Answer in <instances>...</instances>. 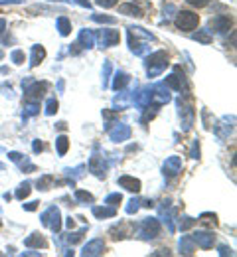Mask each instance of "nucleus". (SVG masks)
<instances>
[{"mask_svg":"<svg viewBox=\"0 0 237 257\" xmlns=\"http://www.w3.org/2000/svg\"><path fill=\"white\" fill-rule=\"evenodd\" d=\"M140 40L152 42L154 36L150 32H146V30H142V28H138V26H131V28H129V44H131V50L135 52L136 56H142V54L148 50V44H142Z\"/></svg>","mask_w":237,"mask_h":257,"instance_id":"1","label":"nucleus"},{"mask_svg":"<svg viewBox=\"0 0 237 257\" xmlns=\"http://www.w3.org/2000/svg\"><path fill=\"white\" fill-rule=\"evenodd\" d=\"M166 65H168V54L166 52L160 50V52L150 54V58L146 60V73H148V77L160 75L166 69Z\"/></svg>","mask_w":237,"mask_h":257,"instance_id":"2","label":"nucleus"},{"mask_svg":"<svg viewBox=\"0 0 237 257\" xmlns=\"http://www.w3.org/2000/svg\"><path fill=\"white\" fill-rule=\"evenodd\" d=\"M198 24H200V16L196 12H192V10H180L176 14V26H178V30L190 32V30L198 28Z\"/></svg>","mask_w":237,"mask_h":257,"instance_id":"3","label":"nucleus"},{"mask_svg":"<svg viewBox=\"0 0 237 257\" xmlns=\"http://www.w3.org/2000/svg\"><path fill=\"white\" fill-rule=\"evenodd\" d=\"M22 87H24L26 101H38V103L44 97V93L48 91V83H38V81H32V79H28L26 83L22 81Z\"/></svg>","mask_w":237,"mask_h":257,"instance_id":"4","label":"nucleus"},{"mask_svg":"<svg viewBox=\"0 0 237 257\" xmlns=\"http://www.w3.org/2000/svg\"><path fill=\"white\" fill-rule=\"evenodd\" d=\"M160 233V222L156 218H144L138 224V235L142 239H154Z\"/></svg>","mask_w":237,"mask_h":257,"instance_id":"5","label":"nucleus"},{"mask_svg":"<svg viewBox=\"0 0 237 257\" xmlns=\"http://www.w3.org/2000/svg\"><path fill=\"white\" fill-rule=\"evenodd\" d=\"M42 224L46 225V227H50L54 233H58L62 229V214H60V210L56 206H50L42 214Z\"/></svg>","mask_w":237,"mask_h":257,"instance_id":"6","label":"nucleus"},{"mask_svg":"<svg viewBox=\"0 0 237 257\" xmlns=\"http://www.w3.org/2000/svg\"><path fill=\"white\" fill-rule=\"evenodd\" d=\"M95 40H99V46L101 48H111V46H117L119 40H121V34L117 30H99L95 34Z\"/></svg>","mask_w":237,"mask_h":257,"instance_id":"7","label":"nucleus"},{"mask_svg":"<svg viewBox=\"0 0 237 257\" xmlns=\"http://www.w3.org/2000/svg\"><path fill=\"white\" fill-rule=\"evenodd\" d=\"M190 237H192V241H194L198 247H202V249H211L213 243H215V235H213L211 231H196V233H192Z\"/></svg>","mask_w":237,"mask_h":257,"instance_id":"8","label":"nucleus"},{"mask_svg":"<svg viewBox=\"0 0 237 257\" xmlns=\"http://www.w3.org/2000/svg\"><path fill=\"white\" fill-rule=\"evenodd\" d=\"M162 170H164V176H168V178H172V176H178L180 172H182V159L180 157H170V159H166L164 161V166H162Z\"/></svg>","mask_w":237,"mask_h":257,"instance_id":"9","label":"nucleus"},{"mask_svg":"<svg viewBox=\"0 0 237 257\" xmlns=\"http://www.w3.org/2000/svg\"><path fill=\"white\" fill-rule=\"evenodd\" d=\"M231 26H233V20L229 18V16H215L211 22H209V28H213L215 32H227V30H231Z\"/></svg>","mask_w":237,"mask_h":257,"instance_id":"10","label":"nucleus"},{"mask_svg":"<svg viewBox=\"0 0 237 257\" xmlns=\"http://www.w3.org/2000/svg\"><path fill=\"white\" fill-rule=\"evenodd\" d=\"M109 137H111L113 143L129 141V139H131V127H127V125H117L115 128L109 131Z\"/></svg>","mask_w":237,"mask_h":257,"instance_id":"11","label":"nucleus"},{"mask_svg":"<svg viewBox=\"0 0 237 257\" xmlns=\"http://www.w3.org/2000/svg\"><path fill=\"white\" fill-rule=\"evenodd\" d=\"M103 253H105V241H103V239H93V241H89V243L83 247V251H81V255H85V257L103 255Z\"/></svg>","mask_w":237,"mask_h":257,"instance_id":"12","label":"nucleus"},{"mask_svg":"<svg viewBox=\"0 0 237 257\" xmlns=\"http://www.w3.org/2000/svg\"><path fill=\"white\" fill-rule=\"evenodd\" d=\"M119 186H123L129 192H135V194L140 192V180L135 178V176H121L119 178Z\"/></svg>","mask_w":237,"mask_h":257,"instance_id":"13","label":"nucleus"},{"mask_svg":"<svg viewBox=\"0 0 237 257\" xmlns=\"http://www.w3.org/2000/svg\"><path fill=\"white\" fill-rule=\"evenodd\" d=\"M166 85L174 91H182V85H184V73L180 75V67L174 69V73L166 77Z\"/></svg>","mask_w":237,"mask_h":257,"instance_id":"14","label":"nucleus"},{"mask_svg":"<svg viewBox=\"0 0 237 257\" xmlns=\"http://www.w3.org/2000/svg\"><path fill=\"white\" fill-rule=\"evenodd\" d=\"M89 170L95 174V176H99V178H105V170H107V164L103 161V157H91V161H89Z\"/></svg>","mask_w":237,"mask_h":257,"instance_id":"15","label":"nucleus"},{"mask_svg":"<svg viewBox=\"0 0 237 257\" xmlns=\"http://www.w3.org/2000/svg\"><path fill=\"white\" fill-rule=\"evenodd\" d=\"M77 46H81L83 50H89L95 46V34L89 32V30H81L79 32V40H77Z\"/></svg>","mask_w":237,"mask_h":257,"instance_id":"16","label":"nucleus"},{"mask_svg":"<svg viewBox=\"0 0 237 257\" xmlns=\"http://www.w3.org/2000/svg\"><path fill=\"white\" fill-rule=\"evenodd\" d=\"M233 121H235L233 117H231V119H229V117H225V119L215 127V133H217L221 139H227V137L231 135V131H233Z\"/></svg>","mask_w":237,"mask_h":257,"instance_id":"17","label":"nucleus"},{"mask_svg":"<svg viewBox=\"0 0 237 257\" xmlns=\"http://www.w3.org/2000/svg\"><path fill=\"white\" fill-rule=\"evenodd\" d=\"M119 12H121V14H127V16H135V18H140V16H142V10L136 6L135 2L121 4V6H119Z\"/></svg>","mask_w":237,"mask_h":257,"instance_id":"18","label":"nucleus"},{"mask_svg":"<svg viewBox=\"0 0 237 257\" xmlns=\"http://www.w3.org/2000/svg\"><path fill=\"white\" fill-rule=\"evenodd\" d=\"M129 81H131V77H129L125 71H117V73H115V79H113V89H115V91H121V89L127 87Z\"/></svg>","mask_w":237,"mask_h":257,"instance_id":"19","label":"nucleus"},{"mask_svg":"<svg viewBox=\"0 0 237 257\" xmlns=\"http://www.w3.org/2000/svg\"><path fill=\"white\" fill-rule=\"evenodd\" d=\"M194 247H196V243L192 241L190 235H184V237L180 239V253H184V255H192V253H194Z\"/></svg>","mask_w":237,"mask_h":257,"instance_id":"20","label":"nucleus"},{"mask_svg":"<svg viewBox=\"0 0 237 257\" xmlns=\"http://www.w3.org/2000/svg\"><path fill=\"white\" fill-rule=\"evenodd\" d=\"M44 58H46V50H44L42 46H34V48H32V58H30V65H32V67H36V65L40 64L42 60H44Z\"/></svg>","mask_w":237,"mask_h":257,"instance_id":"21","label":"nucleus"},{"mask_svg":"<svg viewBox=\"0 0 237 257\" xmlns=\"http://www.w3.org/2000/svg\"><path fill=\"white\" fill-rule=\"evenodd\" d=\"M24 245L26 247H46V239L40 235V233H32V237H28L26 241H24Z\"/></svg>","mask_w":237,"mask_h":257,"instance_id":"22","label":"nucleus"},{"mask_svg":"<svg viewBox=\"0 0 237 257\" xmlns=\"http://www.w3.org/2000/svg\"><path fill=\"white\" fill-rule=\"evenodd\" d=\"M117 214V210L113 208V206H103V208H93V216H97V218H113Z\"/></svg>","mask_w":237,"mask_h":257,"instance_id":"23","label":"nucleus"},{"mask_svg":"<svg viewBox=\"0 0 237 257\" xmlns=\"http://www.w3.org/2000/svg\"><path fill=\"white\" fill-rule=\"evenodd\" d=\"M56 147H58L60 157H64L69 149V139L68 137H64V135H62V137H58V139H56Z\"/></svg>","mask_w":237,"mask_h":257,"instance_id":"24","label":"nucleus"},{"mask_svg":"<svg viewBox=\"0 0 237 257\" xmlns=\"http://www.w3.org/2000/svg\"><path fill=\"white\" fill-rule=\"evenodd\" d=\"M52 184H54V176L46 174V176H42V178L38 180V190H50Z\"/></svg>","mask_w":237,"mask_h":257,"instance_id":"25","label":"nucleus"},{"mask_svg":"<svg viewBox=\"0 0 237 257\" xmlns=\"http://www.w3.org/2000/svg\"><path fill=\"white\" fill-rule=\"evenodd\" d=\"M58 28H60V34H62V36H68V34L71 32V24H69V20L66 16L58 18Z\"/></svg>","mask_w":237,"mask_h":257,"instance_id":"26","label":"nucleus"},{"mask_svg":"<svg viewBox=\"0 0 237 257\" xmlns=\"http://www.w3.org/2000/svg\"><path fill=\"white\" fill-rule=\"evenodd\" d=\"M28 194H30V182H24V184H20V186H18V190H16V198H18V200H24Z\"/></svg>","mask_w":237,"mask_h":257,"instance_id":"27","label":"nucleus"},{"mask_svg":"<svg viewBox=\"0 0 237 257\" xmlns=\"http://www.w3.org/2000/svg\"><path fill=\"white\" fill-rule=\"evenodd\" d=\"M192 38H194V40H198V42H202V44H211V36H209V30H202V32L194 34Z\"/></svg>","mask_w":237,"mask_h":257,"instance_id":"28","label":"nucleus"},{"mask_svg":"<svg viewBox=\"0 0 237 257\" xmlns=\"http://www.w3.org/2000/svg\"><path fill=\"white\" fill-rule=\"evenodd\" d=\"M87 231V227H83V229H79V231H75V233H69L68 237V243H77V241H81V237H83V233Z\"/></svg>","mask_w":237,"mask_h":257,"instance_id":"29","label":"nucleus"},{"mask_svg":"<svg viewBox=\"0 0 237 257\" xmlns=\"http://www.w3.org/2000/svg\"><path fill=\"white\" fill-rule=\"evenodd\" d=\"M200 222H203V224H207V225H217V216L215 214H202L200 216Z\"/></svg>","mask_w":237,"mask_h":257,"instance_id":"30","label":"nucleus"},{"mask_svg":"<svg viewBox=\"0 0 237 257\" xmlns=\"http://www.w3.org/2000/svg\"><path fill=\"white\" fill-rule=\"evenodd\" d=\"M121 202H123V196H121L119 192L109 194V196H107V204H109V206H113V208H115V206H119Z\"/></svg>","mask_w":237,"mask_h":257,"instance_id":"31","label":"nucleus"},{"mask_svg":"<svg viewBox=\"0 0 237 257\" xmlns=\"http://www.w3.org/2000/svg\"><path fill=\"white\" fill-rule=\"evenodd\" d=\"M75 198H77L79 202H85V204L89 202V204H93V196H91V194H89V192H83V190H77V192H75Z\"/></svg>","mask_w":237,"mask_h":257,"instance_id":"32","label":"nucleus"},{"mask_svg":"<svg viewBox=\"0 0 237 257\" xmlns=\"http://www.w3.org/2000/svg\"><path fill=\"white\" fill-rule=\"evenodd\" d=\"M58 113V101L56 99H50L46 103V115H56Z\"/></svg>","mask_w":237,"mask_h":257,"instance_id":"33","label":"nucleus"},{"mask_svg":"<svg viewBox=\"0 0 237 257\" xmlns=\"http://www.w3.org/2000/svg\"><path fill=\"white\" fill-rule=\"evenodd\" d=\"M196 224H198V220H192V218H184V222L180 220V229H182V231H186V229L194 227Z\"/></svg>","mask_w":237,"mask_h":257,"instance_id":"34","label":"nucleus"},{"mask_svg":"<svg viewBox=\"0 0 237 257\" xmlns=\"http://www.w3.org/2000/svg\"><path fill=\"white\" fill-rule=\"evenodd\" d=\"M12 62L16 65L24 64V52H22V50H14V52H12Z\"/></svg>","mask_w":237,"mask_h":257,"instance_id":"35","label":"nucleus"},{"mask_svg":"<svg viewBox=\"0 0 237 257\" xmlns=\"http://www.w3.org/2000/svg\"><path fill=\"white\" fill-rule=\"evenodd\" d=\"M95 22H105V24H115V18L113 16H101V14H93L91 16Z\"/></svg>","mask_w":237,"mask_h":257,"instance_id":"36","label":"nucleus"},{"mask_svg":"<svg viewBox=\"0 0 237 257\" xmlns=\"http://www.w3.org/2000/svg\"><path fill=\"white\" fill-rule=\"evenodd\" d=\"M138 204H140V200H138V198H133V200L129 202V206H127V214H135L136 210L140 208Z\"/></svg>","mask_w":237,"mask_h":257,"instance_id":"37","label":"nucleus"},{"mask_svg":"<svg viewBox=\"0 0 237 257\" xmlns=\"http://www.w3.org/2000/svg\"><path fill=\"white\" fill-rule=\"evenodd\" d=\"M99 6H103V8H111V6H115L119 0H95Z\"/></svg>","mask_w":237,"mask_h":257,"instance_id":"38","label":"nucleus"},{"mask_svg":"<svg viewBox=\"0 0 237 257\" xmlns=\"http://www.w3.org/2000/svg\"><path fill=\"white\" fill-rule=\"evenodd\" d=\"M188 4H192V6H196V8H203V6L209 4V0H188Z\"/></svg>","mask_w":237,"mask_h":257,"instance_id":"39","label":"nucleus"},{"mask_svg":"<svg viewBox=\"0 0 237 257\" xmlns=\"http://www.w3.org/2000/svg\"><path fill=\"white\" fill-rule=\"evenodd\" d=\"M109 73H111V64L107 62V64H105V71H103V87H107V79H109L107 75H109Z\"/></svg>","mask_w":237,"mask_h":257,"instance_id":"40","label":"nucleus"},{"mask_svg":"<svg viewBox=\"0 0 237 257\" xmlns=\"http://www.w3.org/2000/svg\"><path fill=\"white\" fill-rule=\"evenodd\" d=\"M192 159H200V147H198V143H194V147H192Z\"/></svg>","mask_w":237,"mask_h":257,"instance_id":"41","label":"nucleus"},{"mask_svg":"<svg viewBox=\"0 0 237 257\" xmlns=\"http://www.w3.org/2000/svg\"><path fill=\"white\" fill-rule=\"evenodd\" d=\"M219 255H233V251H231L229 247H225V245H221V247H219Z\"/></svg>","mask_w":237,"mask_h":257,"instance_id":"42","label":"nucleus"},{"mask_svg":"<svg viewBox=\"0 0 237 257\" xmlns=\"http://www.w3.org/2000/svg\"><path fill=\"white\" fill-rule=\"evenodd\" d=\"M38 204H40V202H30V204H24V210H28V212H34L36 208H38Z\"/></svg>","mask_w":237,"mask_h":257,"instance_id":"43","label":"nucleus"},{"mask_svg":"<svg viewBox=\"0 0 237 257\" xmlns=\"http://www.w3.org/2000/svg\"><path fill=\"white\" fill-rule=\"evenodd\" d=\"M8 157H10V161H14V162H20V161H22V155H20V153H10Z\"/></svg>","mask_w":237,"mask_h":257,"instance_id":"44","label":"nucleus"},{"mask_svg":"<svg viewBox=\"0 0 237 257\" xmlns=\"http://www.w3.org/2000/svg\"><path fill=\"white\" fill-rule=\"evenodd\" d=\"M42 149H44V145H42L40 141H34V153H40Z\"/></svg>","mask_w":237,"mask_h":257,"instance_id":"45","label":"nucleus"},{"mask_svg":"<svg viewBox=\"0 0 237 257\" xmlns=\"http://www.w3.org/2000/svg\"><path fill=\"white\" fill-rule=\"evenodd\" d=\"M77 4H81V6H85V8H91V4H89V0H75Z\"/></svg>","mask_w":237,"mask_h":257,"instance_id":"46","label":"nucleus"},{"mask_svg":"<svg viewBox=\"0 0 237 257\" xmlns=\"http://www.w3.org/2000/svg\"><path fill=\"white\" fill-rule=\"evenodd\" d=\"M69 227V229H73V227H75V222H73V220H71V218H69L68 220V224H66Z\"/></svg>","mask_w":237,"mask_h":257,"instance_id":"47","label":"nucleus"},{"mask_svg":"<svg viewBox=\"0 0 237 257\" xmlns=\"http://www.w3.org/2000/svg\"><path fill=\"white\" fill-rule=\"evenodd\" d=\"M4 26H6V22H4L2 18H0V34H2V28H4Z\"/></svg>","mask_w":237,"mask_h":257,"instance_id":"48","label":"nucleus"},{"mask_svg":"<svg viewBox=\"0 0 237 257\" xmlns=\"http://www.w3.org/2000/svg\"><path fill=\"white\" fill-rule=\"evenodd\" d=\"M2 56H4V54H2V50H0V60H2Z\"/></svg>","mask_w":237,"mask_h":257,"instance_id":"49","label":"nucleus"},{"mask_svg":"<svg viewBox=\"0 0 237 257\" xmlns=\"http://www.w3.org/2000/svg\"><path fill=\"white\" fill-rule=\"evenodd\" d=\"M2 168H4V164H2V162H0V170H2Z\"/></svg>","mask_w":237,"mask_h":257,"instance_id":"50","label":"nucleus"}]
</instances>
